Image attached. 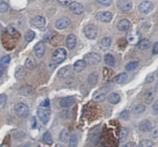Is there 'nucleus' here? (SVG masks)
<instances>
[{"instance_id":"nucleus-11","label":"nucleus","mask_w":158,"mask_h":147,"mask_svg":"<svg viewBox=\"0 0 158 147\" xmlns=\"http://www.w3.org/2000/svg\"><path fill=\"white\" fill-rule=\"evenodd\" d=\"M71 21L68 17H61L58 18L55 23V26L56 29H64L67 28L70 25Z\"/></svg>"},{"instance_id":"nucleus-26","label":"nucleus","mask_w":158,"mask_h":147,"mask_svg":"<svg viewBox=\"0 0 158 147\" xmlns=\"http://www.w3.org/2000/svg\"><path fill=\"white\" fill-rule=\"evenodd\" d=\"M15 76L17 80H23L25 76H26V70L22 66H19L16 69H15Z\"/></svg>"},{"instance_id":"nucleus-52","label":"nucleus","mask_w":158,"mask_h":147,"mask_svg":"<svg viewBox=\"0 0 158 147\" xmlns=\"http://www.w3.org/2000/svg\"><path fill=\"white\" fill-rule=\"evenodd\" d=\"M4 72H5V69L0 67V78H2V77L3 76V75H4Z\"/></svg>"},{"instance_id":"nucleus-44","label":"nucleus","mask_w":158,"mask_h":147,"mask_svg":"<svg viewBox=\"0 0 158 147\" xmlns=\"http://www.w3.org/2000/svg\"><path fill=\"white\" fill-rule=\"evenodd\" d=\"M120 117L121 119H123V120H128V119H129V112L127 110L123 111V112L120 113Z\"/></svg>"},{"instance_id":"nucleus-6","label":"nucleus","mask_w":158,"mask_h":147,"mask_svg":"<svg viewBox=\"0 0 158 147\" xmlns=\"http://www.w3.org/2000/svg\"><path fill=\"white\" fill-rule=\"evenodd\" d=\"M117 7L122 12H129L132 9L133 3L131 0H118Z\"/></svg>"},{"instance_id":"nucleus-42","label":"nucleus","mask_w":158,"mask_h":147,"mask_svg":"<svg viewBox=\"0 0 158 147\" xmlns=\"http://www.w3.org/2000/svg\"><path fill=\"white\" fill-rule=\"evenodd\" d=\"M150 132V135L152 138H157L158 137V126H156V127L151 128Z\"/></svg>"},{"instance_id":"nucleus-43","label":"nucleus","mask_w":158,"mask_h":147,"mask_svg":"<svg viewBox=\"0 0 158 147\" xmlns=\"http://www.w3.org/2000/svg\"><path fill=\"white\" fill-rule=\"evenodd\" d=\"M100 4L103 5L104 6H110L112 4L113 0H97Z\"/></svg>"},{"instance_id":"nucleus-28","label":"nucleus","mask_w":158,"mask_h":147,"mask_svg":"<svg viewBox=\"0 0 158 147\" xmlns=\"http://www.w3.org/2000/svg\"><path fill=\"white\" fill-rule=\"evenodd\" d=\"M11 58L9 55H4L0 59V67L6 69L8 66H9V63H10Z\"/></svg>"},{"instance_id":"nucleus-23","label":"nucleus","mask_w":158,"mask_h":147,"mask_svg":"<svg viewBox=\"0 0 158 147\" xmlns=\"http://www.w3.org/2000/svg\"><path fill=\"white\" fill-rule=\"evenodd\" d=\"M154 97H155V94L154 92L152 89H149V90L147 91L144 94V96H143V100L146 103L150 104V103H152L154 100Z\"/></svg>"},{"instance_id":"nucleus-25","label":"nucleus","mask_w":158,"mask_h":147,"mask_svg":"<svg viewBox=\"0 0 158 147\" xmlns=\"http://www.w3.org/2000/svg\"><path fill=\"white\" fill-rule=\"evenodd\" d=\"M108 100L112 104H117L120 101V96L117 92H111L108 96Z\"/></svg>"},{"instance_id":"nucleus-20","label":"nucleus","mask_w":158,"mask_h":147,"mask_svg":"<svg viewBox=\"0 0 158 147\" xmlns=\"http://www.w3.org/2000/svg\"><path fill=\"white\" fill-rule=\"evenodd\" d=\"M131 27V22L128 19L123 18L117 23V29L120 31H127Z\"/></svg>"},{"instance_id":"nucleus-30","label":"nucleus","mask_w":158,"mask_h":147,"mask_svg":"<svg viewBox=\"0 0 158 147\" xmlns=\"http://www.w3.org/2000/svg\"><path fill=\"white\" fill-rule=\"evenodd\" d=\"M88 83L90 85H96L98 82V74L96 72H92L89 75L87 78Z\"/></svg>"},{"instance_id":"nucleus-35","label":"nucleus","mask_w":158,"mask_h":147,"mask_svg":"<svg viewBox=\"0 0 158 147\" xmlns=\"http://www.w3.org/2000/svg\"><path fill=\"white\" fill-rule=\"evenodd\" d=\"M35 36V33L33 32V31L28 30L27 32H26V33H25L24 39H25V40H26V42L29 43V42L32 41V40L34 39Z\"/></svg>"},{"instance_id":"nucleus-27","label":"nucleus","mask_w":158,"mask_h":147,"mask_svg":"<svg viewBox=\"0 0 158 147\" xmlns=\"http://www.w3.org/2000/svg\"><path fill=\"white\" fill-rule=\"evenodd\" d=\"M150 46H151V42H150V40L147 39L140 40L138 43L139 49H141V50H145V49H149Z\"/></svg>"},{"instance_id":"nucleus-17","label":"nucleus","mask_w":158,"mask_h":147,"mask_svg":"<svg viewBox=\"0 0 158 147\" xmlns=\"http://www.w3.org/2000/svg\"><path fill=\"white\" fill-rule=\"evenodd\" d=\"M19 92L20 95L29 96L33 94L34 89L32 88V86H29V85H24L19 89Z\"/></svg>"},{"instance_id":"nucleus-22","label":"nucleus","mask_w":158,"mask_h":147,"mask_svg":"<svg viewBox=\"0 0 158 147\" xmlns=\"http://www.w3.org/2000/svg\"><path fill=\"white\" fill-rule=\"evenodd\" d=\"M69 137H70V132H69V129L67 128H65L63 130L61 131V133H60V140L63 143H66V142L69 141Z\"/></svg>"},{"instance_id":"nucleus-57","label":"nucleus","mask_w":158,"mask_h":147,"mask_svg":"<svg viewBox=\"0 0 158 147\" xmlns=\"http://www.w3.org/2000/svg\"><path fill=\"white\" fill-rule=\"evenodd\" d=\"M38 147H40V146H38Z\"/></svg>"},{"instance_id":"nucleus-5","label":"nucleus","mask_w":158,"mask_h":147,"mask_svg":"<svg viewBox=\"0 0 158 147\" xmlns=\"http://www.w3.org/2000/svg\"><path fill=\"white\" fill-rule=\"evenodd\" d=\"M37 114H38L40 121L44 125L47 124L48 122L49 121V119H50V112L48 109H45L44 107H42L39 108L38 110H37Z\"/></svg>"},{"instance_id":"nucleus-32","label":"nucleus","mask_w":158,"mask_h":147,"mask_svg":"<svg viewBox=\"0 0 158 147\" xmlns=\"http://www.w3.org/2000/svg\"><path fill=\"white\" fill-rule=\"evenodd\" d=\"M128 134H129L128 129L125 127H122L121 129H120V133H119V139H120V141H124V140L127 138Z\"/></svg>"},{"instance_id":"nucleus-3","label":"nucleus","mask_w":158,"mask_h":147,"mask_svg":"<svg viewBox=\"0 0 158 147\" xmlns=\"http://www.w3.org/2000/svg\"><path fill=\"white\" fill-rule=\"evenodd\" d=\"M83 60L86 64L89 65V66H94V65L100 63L101 60V56L100 55V54L97 53V52H89L85 55Z\"/></svg>"},{"instance_id":"nucleus-47","label":"nucleus","mask_w":158,"mask_h":147,"mask_svg":"<svg viewBox=\"0 0 158 147\" xmlns=\"http://www.w3.org/2000/svg\"><path fill=\"white\" fill-rule=\"evenodd\" d=\"M6 31H7L8 33L10 34V35H13V34L16 33V30H15L12 26H9V27H7Z\"/></svg>"},{"instance_id":"nucleus-31","label":"nucleus","mask_w":158,"mask_h":147,"mask_svg":"<svg viewBox=\"0 0 158 147\" xmlns=\"http://www.w3.org/2000/svg\"><path fill=\"white\" fill-rule=\"evenodd\" d=\"M104 62L107 66H114L115 65V59L114 57L110 54H106L104 56Z\"/></svg>"},{"instance_id":"nucleus-54","label":"nucleus","mask_w":158,"mask_h":147,"mask_svg":"<svg viewBox=\"0 0 158 147\" xmlns=\"http://www.w3.org/2000/svg\"><path fill=\"white\" fill-rule=\"evenodd\" d=\"M20 147H31V146H29V145H28V144H24V145H23V146H21Z\"/></svg>"},{"instance_id":"nucleus-50","label":"nucleus","mask_w":158,"mask_h":147,"mask_svg":"<svg viewBox=\"0 0 158 147\" xmlns=\"http://www.w3.org/2000/svg\"><path fill=\"white\" fill-rule=\"evenodd\" d=\"M49 100H44V101H43V103H41V106H42V107L47 108V107H49Z\"/></svg>"},{"instance_id":"nucleus-16","label":"nucleus","mask_w":158,"mask_h":147,"mask_svg":"<svg viewBox=\"0 0 158 147\" xmlns=\"http://www.w3.org/2000/svg\"><path fill=\"white\" fill-rule=\"evenodd\" d=\"M151 128H152V123L148 120H142L139 124V129L141 132H148V131L151 130Z\"/></svg>"},{"instance_id":"nucleus-53","label":"nucleus","mask_w":158,"mask_h":147,"mask_svg":"<svg viewBox=\"0 0 158 147\" xmlns=\"http://www.w3.org/2000/svg\"><path fill=\"white\" fill-rule=\"evenodd\" d=\"M55 147H65V146H63V145L60 144V143H58V144H56V145Z\"/></svg>"},{"instance_id":"nucleus-15","label":"nucleus","mask_w":158,"mask_h":147,"mask_svg":"<svg viewBox=\"0 0 158 147\" xmlns=\"http://www.w3.org/2000/svg\"><path fill=\"white\" fill-rule=\"evenodd\" d=\"M73 74V68L70 66H64L60 69L58 72V76L61 78H68Z\"/></svg>"},{"instance_id":"nucleus-40","label":"nucleus","mask_w":158,"mask_h":147,"mask_svg":"<svg viewBox=\"0 0 158 147\" xmlns=\"http://www.w3.org/2000/svg\"><path fill=\"white\" fill-rule=\"evenodd\" d=\"M9 9V5L3 0H0V12H6Z\"/></svg>"},{"instance_id":"nucleus-2","label":"nucleus","mask_w":158,"mask_h":147,"mask_svg":"<svg viewBox=\"0 0 158 147\" xmlns=\"http://www.w3.org/2000/svg\"><path fill=\"white\" fill-rule=\"evenodd\" d=\"M14 111L15 114L19 117H26L29 113V109L26 104L23 103H17L14 106Z\"/></svg>"},{"instance_id":"nucleus-55","label":"nucleus","mask_w":158,"mask_h":147,"mask_svg":"<svg viewBox=\"0 0 158 147\" xmlns=\"http://www.w3.org/2000/svg\"><path fill=\"white\" fill-rule=\"evenodd\" d=\"M155 89H156V91H157V92H158V83H157V84H156V87H155Z\"/></svg>"},{"instance_id":"nucleus-38","label":"nucleus","mask_w":158,"mask_h":147,"mask_svg":"<svg viewBox=\"0 0 158 147\" xmlns=\"http://www.w3.org/2000/svg\"><path fill=\"white\" fill-rule=\"evenodd\" d=\"M138 66H139L138 62L134 61V62H131V63H129L128 64H127L126 67L125 68H126V69L127 71H132V70H134L135 69H137Z\"/></svg>"},{"instance_id":"nucleus-9","label":"nucleus","mask_w":158,"mask_h":147,"mask_svg":"<svg viewBox=\"0 0 158 147\" xmlns=\"http://www.w3.org/2000/svg\"><path fill=\"white\" fill-rule=\"evenodd\" d=\"M30 24L32 27L35 28V29H42L44 27L45 24H46V20L43 16L37 15L31 19Z\"/></svg>"},{"instance_id":"nucleus-45","label":"nucleus","mask_w":158,"mask_h":147,"mask_svg":"<svg viewBox=\"0 0 158 147\" xmlns=\"http://www.w3.org/2000/svg\"><path fill=\"white\" fill-rule=\"evenodd\" d=\"M58 2L63 6H68L71 3V0H58Z\"/></svg>"},{"instance_id":"nucleus-19","label":"nucleus","mask_w":158,"mask_h":147,"mask_svg":"<svg viewBox=\"0 0 158 147\" xmlns=\"http://www.w3.org/2000/svg\"><path fill=\"white\" fill-rule=\"evenodd\" d=\"M99 45H100V48L101 50H107L111 45V39L108 36L103 37V38L100 40V44Z\"/></svg>"},{"instance_id":"nucleus-18","label":"nucleus","mask_w":158,"mask_h":147,"mask_svg":"<svg viewBox=\"0 0 158 147\" xmlns=\"http://www.w3.org/2000/svg\"><path fill=\"white\" fill-rule=\"evenodd\" d=\"M66 46L69 49H73L77 44V37L73 34H69L66 39Z\"/></svg>"},{"instance_id":"nucleus-41","label":"nucleus","mask_w":158,"mask_h":147,"mask_svg":"<svg viewBox=\"0 0 158 147\" xmlns=\"http://www.w3.org/2000/svg\"><path fill=\"white\" fill-rule=\"evenodd\" d=\"M7 102V96L6 94H1L0 95V109L5 107Z\"/></svg>"},{"instance_id":"nucleus-7","label":"nucleus","mask_w":158,"mask_h":147,"mask_svg":"<svg viewBox=\"0 0 158 147\" xmlns=\"http://www.w3.org/2000/svg\"><path fill=\"white\" fill-rule=\"evenodd\" d=\"M113 18V15L110 12L104 11V12H99L96 15V18L101 22H109Z\"/></svg>"},{"instance_id":"nucleus-46","label":"nucleus","mask_w":158,"mask_h":147,"mask_svg":"<svg viewBox=\"0 0 158 147\" xmlns=\"http://www.w3.org/2000/svg\"><path fill=\"white\" fill-rule=\"evenodd\" d=\"M152 53L154 55H157L158 54V42H156L154 44V46H153Z\"/></svg>"},{"instance_id":"nucleus-34","label":"nucleus","mask_w":158,"mask_h":147,"mask_svg":"<svg viewBox=\"0 0 158 147\" xmlns=\"http://www.w3.org/2000/svg\"><path fill=\"white\" fill-rule=\"evenodd\" d=\"M145 109H146V107H145L144 105L138 104L133 108L132 112H133V113H134V114H140V113H142V112H144Z\"/></svg>"},{"instance_id":"nucleus-1","label":"nucleus","mask_w":158,"mask_h":147,"mask_svg":"<svg viewBox=\"0 0 158 147\" xmlns=\"http://www.w3.org/2000/svg\"><path fill=\"white\" fill-rule=\"evenodd\" d=\"M66 51L64 49H58L53 52L52 55V61L56 64H60L64 61L66 58Z\"/></svg>"},{"instance_id":"nucleus-37","label":"nucleus","mask_w":158,"mask_h":147,"mask_svg":"<svg viewBox=\"0 0 158 147\" xmlns=\"http://www.w3.org/2000/svg\"><path fill=\"white\" fill-rule=\"evenodd\" d=\"M105 99H106V95H105V93H103V92L97 94L94 97V100L96 103H102V102L104 101Z\"/></svg>"},{"instance_id":"nucleus-33","label":"nucleus","mask_w":158,"mask_h":147,"mask_svg":"<svg viewBox=\"0 0 158 147\" xmlns=\"http://www.w3.org/2000/svg\"><path fill=\"white\" fill-rule=\"evenodd\" d=\"M69 147H77L78 145V138L76 134H72L70 135L69 140Z\"/></svg>"},{"instance_id":"nucleus-48","label":"nucleus","mask_w":158,"mask_h":147,"mask_svg":"<svg viewBox=\"0 0 158 147\" xmlns=\"http://www.w3.org/2000/svg\"><path fill=\"white\" fill-rule=\"evenodd\" d=\"M152 109L154 114H158V100H157V101L154 103V105H153L152 106Z\"/></svg>"},{"instance_id":"nucleus-51","label":"nucleus","mask_w":158,"mask_h":147,"mask_svg":"<svg viewBox=\"0 0 158 147\" xmlns=\"http://www.w3.org/2000/svg\"><path fill=\"white\" fill-rule=\"evenodd\" d=\"M147 83H151V82H152L153 80H154V76H153L152 75H150L148 76V78H147Z\"/></svg>"},{"instance_id":"nucleus-12","label":"nucleus","mask_w":158,"mask_h":147,"mask_svg":"<svg viewBox=\"0 0 158 147\" xmlns=\"http://www.w3.org/2000/svg\"><path fill=\"white\" fill-rule=\"evenodd\" d=\"M140 34H139L138 32H137V31H131V32H130L129 33L127 34V41L129 42L131 44L133 45L138 44L139 42L140 41Z\"/></svg>"},{"instance_id":"nucleus-13","label":"nucleus","mask_w":158,"mask_h":147,"mask_svg":"<svg viewBox=\"0 0 158 147\" xmlns=\"http://www.w3.org/2000/svg\"><path fill=\"white\" fill-rule=\"evenodd\" d=\"M34 52H35V55L38 58H41L44 55L45 52H46V46L43 42H39L34 46Z\"/></svg>"},{"instance_id":"nucleus-56","label":"nucleus","mask_w":158,"mask_h":147,"mask_svg":"<svg viewBox=\"0 0 158 147\" xmlns=\"http://www.w3.org/2000/svg\"><path fill=\"white\" fill-rule=\"evenodd\" d=\"M2 30V25L0 24V33H1Z\"/></svg>"},{"instance_id":"nucleus-39","label":"nucleus","mask_w":158,"mask_h":147,"mask_svg":"<svg viewBox=\"0 0 158 147\" xmlns=\"http://www.w3.org/2000/svg\"><path fill=\"white\" fill-rule=\"evenodd\" d=\"M26 67L28 68H34L35 66V61L33 58L32 57H29V58L26 59V63H25Z\"/></svg>"},{"instance_id":"nucleus-10","label":"nucleus","mask_w":158,"mask_h":147,"mask_svg":"<svg viewBox=\"0 0 158 147\" xmlns=\"http://www.w3.org/2000/svg\"><path fill=\"white\" fill-rule=\"evenodd\" d=\"M69 6L71 12L76 15H80L84 12V7L83 5L77 2H73L69 4Z\"/></svg>"},{"instance_id":"nucleus-49","label":"nucleus","mask_w":158,"mask_h":147,"mask_svg":"<svg viewBox=\"0 0 158 147\" xmlns=\"http://www.w3.org/2000/svg\"><path fill=\"white\" fill-rule=\"evenodd\" d=\"M122 147H137V145H136L135 143L134 142H128L126 144H124Z\"/></svg>"},{"instance_id":"nucleus-29","label":"nucleus","mask_w":158,"mask_h":147,"mask_svg":"<svg viewBox=\"0 0 158 147\" xmlns=\"http://www.w3.org/2000/svg\"><path fill=\"white\" fill-rule=\"evenodd\" d=\"M42 140L44 143L48 145H51L52 144V136H51L50 133L49 132H46L43 133V137H42Z\"/></svg>"},{"instance_id":"nucleus-14","label":"nucleus","mask_w":158,"mask_h":147,"mask_svg":"<svg viewBox=\"0 0 158 147\" xmlns=\"http://www.w3.org/2000/svg\"><path fill=\"white\" fill-rule=\"evenodd\" d=\"M76 100L74 97L72 96H67L64 97V98H62L60 100V105L61 107L63 108H68L69 106H73V105L75 104Z\"/></svg>"},{"instance_id":"nucleus-4","label":"nucleus","mask_w":158,"mask_h":147,"mask_svg":"<svg viewBox=\"0 0 158 147\" xmlns=\"http://www.w3.org/2000/svg\"><path fill=\"white\" fill-rule=\"evenodd\" d=\"M84 34L89 39H94L97 35V27L95 25L89 24L84 28Z\"/></svg>"},{"instance_id":"nucleus-24","label":"nucleus","mask_w":158,"mask_h":147,"mask_svg":"<svg viewBox=\"0 0 158 147\" xmlns=\"http://www.w3.org/2000/svg\"><path fill=\"white\" fill-rule=\"evenodd\" d=\"M128 75L126 72H121V73H119L118 75L116 76L114 79V83H117V84H122V83H125L126 80H127Z\"/></svg>"},{"instance_id":"nucleus-21","label":"nucleus","mask_w":158,"mask_h":147,"mask_svg":"<svg viewBox=\"0 0 158 147\" xmlns=\"http://www.w3.org/2000/svg\"><path fill=\"white\" fill-rule=\"evenodd\" d=\"M86 63H85L84 60L80 59V60H78V61H77L75 63H74L73 69V70L76 71V72H82L83 70H84V69H86Z\"/></svg>"},{"instance_id":"nucleus-8","label":"nucleus","mask_w":158,"mask_h":147,"mask_svg":"<svg viewBox=\"0 0 158 147\" xmlns=\"http://www.w3.org/2000/svg\"><path fill=\"white\" fill-rule=\"evenodd\" d=\"M154 9V4L150 1H143L139 5L138 9L141 13L148 14Z\"/></svg>"},{"instance_id":"nucleus-36","label":"nucleus","mask_w":158,"mask_h":147,"mask_svg":"<svg viewBox=\"0 0 158 147\" xmlns=\"http://www.w3.org/2000/svg\"><path fill=\"white\" fill-rule=\"evenodd\" d=\"M154 146V143L151 140L145 139L142 140L139 143V147H153Z\"/></svg>"}]
</instances>
